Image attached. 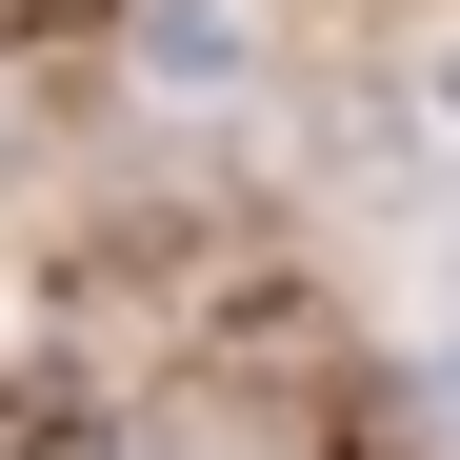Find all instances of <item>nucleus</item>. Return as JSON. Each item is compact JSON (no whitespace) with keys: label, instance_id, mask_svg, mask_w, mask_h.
Masks as SVG:
<instances>
[{"label":"nucleus","instance_id":"obj_1","mask_svg":"<svg viewBox=\"0 0 460 460\" xmlns=\"http://www.w3.org/2000/svg\"><path fill=\"white\" fill-rule=\"evenodd\" d=\"M0 460H120L101 380H21V401H0Z\"/></svg>","mask_w":460,"mask_h":460},{"label":"nucleus","instance_id":"obj_2","mask_svg":"<svg viewBox=\"0 0 460 460\" xmlns=\"http://www.w3.org/2000/svg\"><path fill=\"white\" fill-rule=\"evenodd\" d=\"M81 21H120V0H0V60H40V40H81Z\"/></svg>","mask_w":460,"mask_h":460}]
</instances>
